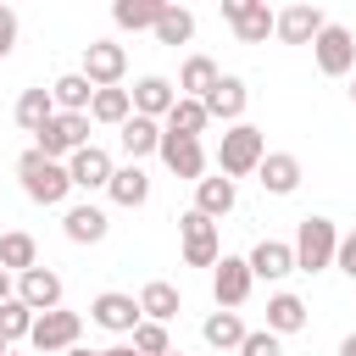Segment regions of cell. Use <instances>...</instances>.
Masks as SVG:
<instances>
[{
	"label": "cell",
	"mask_w": 356,
	"mask_h": 356,
	"mask_svg": "<svg viewBox=\"0 0 356 356\" xmlns=\"http://www.w3.org/2000/svg\"><path fill=\"white\" fill-rule=\"evenodd\" d=\"M17 178H22V195L39 200V206H61L72 195V178H67V161H50L39 150H22L17 156Z\"/></svg>",
	"instance_id": "1"
},
{
	"label": "cell",
	"mask_w": 356,
	"mask_h": 356,
	"mask_svg": "<svg viewBox=\"0 0 356 356\" xmlns=\"http://www.w3.org/2000/svg\"><path fill=\"white\" fill-rule=\"evenodd\" d=\"M261 161H267V139H261V128L234 122V128L222 134V145H217V172H222V178H245V172H256Z\"/></svg>",
	"instance_id": "2"
},
{
	"label": "cell",
	"mask_w": 356,
	"mask_h": 356,
	"mask_svg": "<svg viewBox=\"0 0 356 356\" xmlns=\"http://www.w3.org/2000/svg\"><path fill=\"white\" fill-rule=\"evenodd\" d=\"M339 256V228L328 217H300V234H295V273H323L334 267Z\"/></svg>",
	"instance_id": "3"
},
{
	"label": "cell",
	"mask_w": 356,
	"mask_h": 356,
	"mask_svg": "<svg viewBox=\"0 0 356 356\" xmlns=\"http://www.w3.org/2000/svg\"><path fill=\"white\" fill-rule=\"evenodd\" d=\"M83 145H89V111H56V117L33 134V150H39V156H50V161L78 156Z\"/></svg>",
	"instance_id": "4"
},
{
	"label": "cell",
	"mask_w": 356,
	"mask_h": 356,
	"mask_svg": "<svg viewBox=\"0 0 356 356\" xmlns=\"http://www.w3.org/2000/svg\"><path fill=\"white\" fill-rule=\"evenodd\" d=\"M178 234H184V261H189V267H217V261H222L217 222H211L206 211H184V217H178Z\"/></svg>",
	"instance_id": "5"
},
{
	"label": "cell",
	"mask_w": 356,
	"mask_h": 356,
	"mask_svg": "<svg viewBox=\"0 0 356 356\" xmlns=\"http://www.w3.org/2000/svg\"><path fill=\"white\" fill-rule=\"evenodd\" d=\"M250 284H256L250 261H245V256H222V261L211 267V295H217V312L245 306V300H250Z\"/></svg>",
	"instance_id": "6"
},
{
	"label": "cell",
	"mask_w": 356,
	"mask_h": 356,
	"mask_svg": "<svg viewBox=\"0 0 356 356\" xmlns=\"http://www.w3.org/2000/svg\"><path fill=\"white\" fill-rule=\"evenodd\" d=\"M122 72H128V50L122 44H111V39H89L83 44V78L95 89H117Z\"/></svg>",
	"instance_id": "7"
},
{
	"label": "cell",
	"mask_w": 356,
	"mask_h": 356,
	"mask_svg": "<svg viewBox=\"0 0 356 356\" xmlns=\"http://www.w3.org/2000/svg\"><path fill=\"white\" fill-rule=\"evenodd\" d=\"M78 334H83V317H78V312H67V306H56V312H44V317L33 323L28 345L50 356V350H72V345H78Z\"/></svg>",
	"instance_id": "8"
},
{
	"label": "cell",
	"mask_w": 356,
	"mask_h": 356,
	"mask_svg": "<svg viewBox=\"0 0 356 356\" xmlns=\"http://www.w3.org/2000/svg\"><path fill=\"white\" fill-rule=\"evenodd\" d=\"M222 22H234L239 44H261L267 33H278V17L261 0H222Z\"/></svg>",
	"instance_id": "9"
},
{
	"label": "cell",
	"mask_w": 356,
	"mask_h": 356,
	"mask_svg": "<svg viewBox=\"0 0 356 356\" xmlns=\"http://www.w3.org/2000/svg\"><path fill=\"white\" fill-rule=\"evenodd\" d=\"M312 50H317V67H323L328 78H345V72L356 67V39H350V28H339V22H328Z\"/></svg>",
	"instance_id": "10"
},
{
	"label": "cell",
	"mask_w": 356,
	"mask_h": 356,
	"mask_svg": "<svg viewBox=\"0 0 356 356\" xmlns=\"http://www.w3.org/2000/svg\"><path fill=\"white\" fill-rule=\"evenodd\" d=\"M17 300H22L33 317L56 312V306H61V273H50V267H28V273L17 278Z\"/></svg>",
	"instance_id": "11"
},
{
	"label": "cell",
	"mask_w": 356,
	"mask_h": 356,
	"mask_svg": "<svg viewBox=\"0 0 356 356\" xmlns=\"http://www.w3.org/2000/svg\"><path fill=\"white\" fill-rule=\"evenodd\" d=\"M89 317H95L100 328H111V334H134V328L145 323V312H139V300H134V295H122V289H106V295H95V306H89Z\"/></svg>",
	"instance_id": "12"
},
{
	"label": "cell",
	"mask_w": 356,
	"mask_h": 356,
	"mask_svg": "<svg viewBox=\"0 0 356 356\" xmlns=\"http://www.w3.org/2000/svg\"><path fill=\"white\" fill-rule=\"evenodd\" d=\"M156 156L167 161V172H172V178L200 184V172H206V150H200V139H178V134H167V128H161V150H156Z\"/></svg>",
	"instance_id": "13"
},
{
	"label": "cell",
	"mask_w": 356,
	"mask_h": 356,
	"mask_svg": "<svg viewBox=\"0 0 356 356\" xmlns=\"http://www.w3.org/2000/svg\"><path fill=\"white\" fill-rule=\"evenodd\" d=\"M111 156L100 150V145H83L78 156H67V178H72V189H106L111 184Z\"/></svg>",
	"instance_id": "14"
},
{
	"label": "cell",
	"mask_w": 356,
	"mask_h": 356,
	"mask_svg": "<svg viewBox=\"0 0 356 356\" xmlns=\"http://www.w3.org/2000/svg\"><path fill=\"white\" fill-rule=\"evenodd\" d=\"M128 95H134V117H150V122H167V111L178 106L172 83H167V78H156V72H150V78H139Z\"/></svg>",
	"instance_id": "15"
},
{
	"label": "cell",
	"mask_w": 356,
	"mask_h": 356,
	"mask_svg": "<svg viewBox=\"0 0 356 356\" xmlns=\"http://www.w3.org/2000/svg\"><path fill=\"white\" fill-rule=\"evenodd\" d=\"M323 28H328V17H323L317 6H289V11H278V39H284V44H317Z\"/></svg>",
	"instance_id": "16"
},
{
	"label": "cell",
	"mask_w": 356,
	"mask_h": 356,
	"mask_svg": "<svg viewBox=\"0 0 356 356\" xmlns=\"http://www.w3.org/2000/svg\"><path fill=\"white\" fill-rule=\"evenodd\" d=\"M61 228H67V239L72 245H100L106 239V228H111V217L100 211V206H67V217H61Z\"/></svg>",
	"instance_id": "17"
},
{
	"label": "cell",
	"mask_w": 356,
	"mask_h": 356,
	"mask_svg": "<svg viewBox=\"0 0 356 356\" xmlns=\"http://www.w3.org/2000/svg\"><path fill=\"white\" fill-rule=\"evenodd\" d=\"M245 100H250L245 78L222 72V78H217V89L206 95V111H211V117H222V122H239V117H245Z\"/></svg>",
	"instance_id": "18"
},
{
	"label": "cell",
	"mask_w": 356,
	"mask_h": 356,
	"mask_svg": "<svg viewBox=\"0 0 356 356\" xmlns=\"http://www.w3.org/2000/svg\"><path fill=\"white\" fill-rule=\"evenodd\" d=\"M256 178H261L267 195H295V189H300V161H295L289 150H273V156L256 167Z\"/></svg>",
	"instance_id": "19"
},
{
	"label": "cell",
	"mask_w": 356,
	"mask_h": 356,
	"mask_svg": "<svg viewBox=\"0 0 356 356\" xmlns=\"http://www.w3.org/2000/svg\"><path fill=\"white\" fill-rule=\"evenodd\" d=\"M245 261H250L256 278H289V273H295V245H284V239H261Z\"/></svg>",
	"instance_id": "20"
},
{
	"label": "cell",
	"mask_w": 356,
	"mask_h": 356,
	"mask_svg": "<svg viewBox=\"0 0 356 356\" xmlns=\"http://www.w3.org/2000/svg\"><path fill=\"white\" fill-rule=\"evenodd\" d=\"M234 200H239V189H234V178H222V172L195 184V211H206L211 222H217V217H228V211H234Z\"/></svg>",
	"instance_id": "21"
},
{
	"label": "cell",
	"mask_w": 356,
	"mask_h": 356,
	"mask_svg": "<svg viewBox=\"0 0 356 356\" xmlns=\"http://www.w3.org/2000/svg\"><path fill=\"white\" fill-rule=\"evenodd\" d=\"M139 312H145V323H172V317L184 312V300H178V289H172L167 278H150V284L139 289Z\"/></svg>",
	"instance_id": "22"
},
{
	"label": "cell",
	"mask_w": 356,
	"mask_h": 356,
	"mask_svg": "<svg viewBox=\"0 0 356 356\" xmlns=\"http://www.w3.org/2000/svg\"><path fill=\"white\" fill-rule=\"evenodd\" d=\"M217 78H222V72H217L211 56H189L184 72H178V95H184V100H206V95L217 89Z\"/></svg>",
	"instance_id": "23"
},
{
	"label": "cell",
	"mask_w": 356,
	"mask_h": 356,
	"mask_svg": "<svg viewBox=\"0 0 356 356\" xmlns=\"http://www.w3.org/2000/svg\"><path fill=\"white\" fill-rule=\"evenodd\" d=\"M106 195H111L117 206H145V200H150V178H145V167H139V161L117 167L111 184H106Z\"/></svg>",
	"instance_id": "24"
},
{
	"label": "cell",
	"mask_w": 356,
	"mask_h": 356,
	"mask_svg": "<svg viewBox=\"0 0 356 356\" xmlns=\"http://www.w3.org/2000/svg\"><path fill=\"white\" fill-rule=\"evenodd\" d=\"M206 122H211L206 100H184V95H178V106L167 111V122H161V128H167V134H178V139H200V134H206Z\"/></svg>",
	"instance_id": "25"
},
{
	"label": "cell",
	"mask_w": 356,
	"mask_h": 356,
	"mask_svg": "<svg viewBox=\"0 0 356 356\" xmlns=\"http://www.w3.org/2000/svg\"><path fill=\"white\" fill-rule=\"evenodd\" d=\"M267 328H273L278 339H284V334H300V328H306V300L289 295V289L273 295V300H267Z\"/></svg>",
	"instance_id": "26"
},
{
	"label": "cell",
	"mask_w": 356,
	"mask_h": 356,
	"mask_svg": "<svg viewBox=\"0 0 356 356\" xmlns=\"http://www.w3.org/2000/svg\"><path fill=\"white\" fill-rule=\"evenodd\" d=\"M0 267L6 273H28V267H39V245H33V234H22V228H11V234H0Z\"/></svg>",
	"instance_id": "27"
},
{
	"label": "cell",
	"mask_w": 356,
	"mask_h": 356,
	"mask_svg": "<svg viewBox=\"0 0 356 356\" xmlns=\"http://www.w3.org/2000/svg\"><path fill=\"white\" fill-rule=\"evenodd\" d=\"M50 95H56V111H89V106H95V83H89L83 72H61V78L50 83Z\"/></svg>",
	"instance_id": "28"
},
{
	"label": "cell",
	"mask_w": 356,
	"mask_h": 356,
	"mask_svg": "<svg viewBox=\"0 0 356 356\" xmlns=\"http://www.w3.org/2000/svg\"><path fill=\"white\" fill-rule=\"evenodd\" d=\"M117 139H122V150L139 161V156L161 150V122H150V117H128V122L117 128Z\"/></svg>",
	"instance_id": "29"
},
{
	"label": "cell",
	"mask_w": 356,
	"mask_h": 356,
	"mask_svg": "<svg viewBox=\"0 0 356 356\" xmlns=\"http://www.w3.org/2000/svg\"><path fill=\"white\" fill-rule=\"evenodd\" d=\"M161 11H167V0H117V6H111V22H117V28H150V33H156Z\"/></svg>",
	"instance_id": "30"
},
{
	"label": "cell",
	"mask_w": 356,
	"mask_h": 356,
	"mask_svg": "<svg viewBox=\"0 0 356 356\" xmlns=\"http://www.w3.org/2000/svg\"><path fill=\"white\" fill-rule=\"evenodd\" d=\"M128 117H134V95H128V89H95L89 122H111V128H122Z\"/></svg>",
	"instance_id": "31"
},
{
	"label": "cell",
	"mask_w": 356,
	"mask_h": 356,
	"mask_svg": "<svg viewBox=\"0 0 356 356\" xmlns=\"http://www.w3.org/2000/svg\"><path fill=\"white\" fill-rule=\"evenodd\" d=\"M50 117H56V95H50V89H22V95H17V122H22L28 134H39Z\"/></svg>",
	"instance_id": "32"
},
{
	"label": "cell",
	"mask_w": 356,
	"mask_h": 356,
	"mask_svg": "<svg viewBox=\"0 0 356 356\" xmlns=\"http://www.w3.org/2000/svg\"><path fill=\"white\" fill-rule=\"evenodd\" d=\"M200 334H206V345H217V350H239V345H245V334H250V328H245V323H239V312H211V317H206V328H200Z\"/></svg>",
	"instance_id": "33"
},
{
	"label": "cell",
	"mask_w": 356,
	"mask_h": 356,
	"mask_svg": "<svg viewBox=\"0 0 356 356\" xmlns=\"http://www.w3.org/2000/svg\"><path fill=\"white\" fill-rule=\"evenodd\" d=\"M156 39H161V44H189V39H195V11L167 6V11H161V22H156Z\"/></svg>",
	"instance_id": "34"
},
{
	"label": "cell",
	"mask_w": 356,
	"mask_h": 356,
	"mask_svg": "<svg viewBox=\"0 0 356 356\" xmlns=\"http://www.w3.org/2000/svg\"><path fill=\"white\" fill-rule=\"evenodd\" d=\"M33 323H39V317H33L22 300H6V306H0V334H6V339H28Z\"/></svg>",
	"instance_id": "35"
},
{
	"label": "cell",
	"mask_w": 356,
	"mask_h": 356,
	"mask_svg": "<svg viewBox=\"0 0 356 356\" xmlns=\"http://www.w3.org/2000/svg\"><path fill=\"white\" fill-rule=\"evenodd\" d=\"M134 350H139V356H167V350H172L167 323H139V328H134Z\"/></svg>",
	"instance_id": "36"
},
{
	"label": "cell",
	"mask_w": 356,
	"mask_h": 356,
	"mask_svg": "<svg viewBox=\"0 0 356 356\" xmlns=\"http://www.w3.org/2000/svg\"><path fill=\"white\" fill-rule=\"evenodd\" d=\"M239 356H284V345H278V334H273V328H256V334H245Z\"/></svg>",
	"instance_id": "37"
},
{
	"label": "cell",
	"mask_w": 356,
	"mask_h": 356,
	"mask_svg": "<svg viewBox=\"0 0 356 356\" xmlns=\"http://www.w3.org/2000/svg\"><path fill=\"white\" fill-rule=\"evenodd\" d=\"M17 50V11L11 6H0V61Z\"/></svg>",
	"instance_id": "38"
},
{
	"label": "cell",
	"mask_w": 356,
	"mask_h": 356,
	"mask_svg": "<svg viewBox=\"0 0 356 356\" xmlns=\"http://www.w3.org/2000/svg\"><path fill=\"white\" fill-rule=\"evenodd\" d=\"M334 267H339L345 278H356V228L339 234V256H334Z\"/></svg>",
	"instance_id": "39"
},
{
	"label": "cell",
	"mask_w": 356,
	"mask_h": 356,
	"mask_svg": "<svg viewBox=\"0 0 356 356\" xmlns=\"http://www.w3.org/2000/svg\"><path fill=\"white\" fill-rule=\"evenodd\" d=\"M6 300H17V289H11V273L0 267V306H6Z\"/></svg>",
	"instance_id": "40"
},
{
	"label": "cell",
	"mask_w": 356,
	"mask_h": 356,
	"mask_svg": "<svg viewBox=\"0 0 356 356\" xmlns=\"http://www.w3.org/2000/svg\"><path fill=\"white\" fill-rule=\"evenodd\" d=\"M100 356H139L134 345H111V350H100Z\"/></svg>",
	"instance_id": "41"
},
{
	"label": "cell",
	"mask_w": 356,
	"mask_h": 356,
	"mask_svg": "<svg viewBox=\"0 0 356 356\" xmlns=\"http://www.w3.org/2000/svg\"><path fill=\"white\" fill-rule=\"evenodd\" d=\"M339 356H356V334H350V339H345V345H339Z\"/></svg>",
	"instance_id": "42"
},
{
	"label": "cell",
	"mask_w": 356,
	"mask_h": 356,
	"mask_svg": "<svg viewBox=\"0 0 356 356\" xmlns=\"http://www.w3.org/2000/svg\"><path fill=\"white\" fill-rule=\"evenodd\" d=\"M67 356H100V350H83V345H72V350H67Z\"/></svg>",
	"instance_id": "43"
},
{
	"label": "cell",
	"mask_w": 356,
	"mask_h": 356,
	"mask_svg": "<svg viewBox=\"0 0 356 356\" xmlns=\"http://www.w3.org/2000/svg\"><path fill=\"white\" fill-rule=\"evenodd\" d=\"M6 350H11V339H6V334H0V356H6Z\"/></svg>",
	"instance_id": "44"
},
{
	"label": "cell",
	"mask_w": 356,
	"mask_h": 356,
	"mask_svg": "<svg viewBox=\"0 0 356 356\" xmlns=\"http://www.w3.org/2000/svg\"><path fill=\"white\" fill-rule=\"evenodd\" d=\"M350 100H356V83H350Z\"/></svg>",
	"instance_id": "45"
},
{
	"label": "cell",
	"mask_w": 356,
	"mask_h": 356,
	"mask_svg": "<svg viewBox=\"0 0 356 356\" xmlns=\"http://www.w3.org/2000/svg\"><path fill=\"white\" fill-rule=\"evenodd\" d=\"M167 356H184V350H167Z\"/></svg>",
	"instance_id": "46"
},
{
	"label": "cell",
	"mask_w": 356,
	"mask_h": 356,
	"mask_svg": "<svg viewBox=\"0 0 356 356\" xmlns=\"http://www.w3.org/2000/svg\"><path fill=\"white\" fill-rule=\"evenodd\" d=\"M6 356H17V350H6Z\"/></svg>",
	"instance_id": "47"
}]
</instances>
